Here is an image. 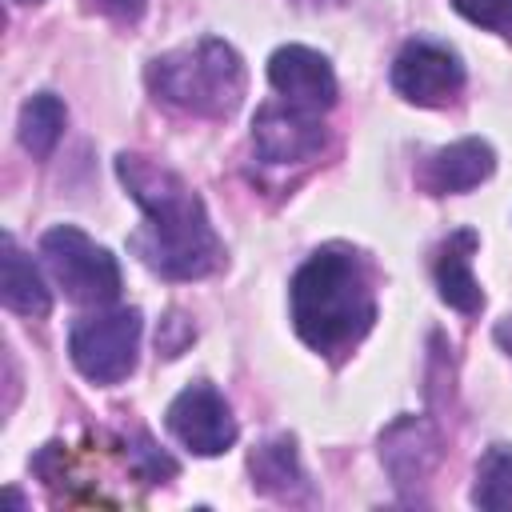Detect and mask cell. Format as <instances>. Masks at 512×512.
Returning <instances> with one entry per match:
<instances>
[{
	"instance_id": "obj_19",
	"label": "cell",
	"mask_w": 512,
	"mask_h": 512,
	"mask_svg": "<svg viewBox=\"0 0 512 512\" xmlns=\"http://www.w3.org/2000/svg\"><path fill=\"white\" fill-rule=\"evenodd\" d=\"M496 340L512 352V320H500V324H496Z\"/></svg>"
},
{
	"instance_id": "obj_5",
	"label": "cell",
	"mask_w": 512,
	"mask_h": 512,
	"mask_svg": "<svg viewBox=\"0 0 512 512\" xmlns=\"http://www.w3.org/2000/svg\"><path fill=\"white\" fill-rule=\"evenodd\" d=\"M72 364L84 380L92 384H120L136 368L140 352V312L136 308H116V312H96L72 324L68 336Z\"/></svg>"
},
{
	"instance_id": "obj_15",
	"label": "cell",
	"mask_w": 512,
	"mask_h": 512,
	"mask_svg": "<svg viewBox=\"0 0 512 512\" xmlns=\"http://www.w3.org/2000/svg\"><path fill=\"white\" fill-rule=\"evenodd\" d=\"M64 120H68V112H64V100L60 96H52V92L28 96L20 104V120H16V136H20L24 152H32V160H44L60 144Z\"/></svg>"
},
{
	"instance_id": "obj_10",
	"label": "cell",
	"mask_w": 512,
	"mask_h": 512,
	"mask_svg": "<svg viewBox=\"0 0 512 512\" xmlns=\"http://www.w3.org/2000/svg\"><path fill=\"white\" fill-rule=\"evenodd\" d=\"M380 460L392 472L396 488H416L428 480V472L440 460V436L420 416H400L380 436Z\"/></svg>"
},
{
	"instance_id": "obj_14",
	"label": "cell",
	"mask_w": 512,
	"mask_h": 512,
	"mask_svg": "<svg viewBox=\"0 0 512 512\" xmlns=\"http://www.w3.org/2000/svg\"><path fill=\"white\" fill-rule=\"evenodd\" d=\"M248 468H252V484L276 500H296V492H304V468H300V456H296V440L292 436H272L264 440L252 456H248Z\"/></svg>"
},
{
	"instance_id": "obj_4",
	"label": "cell",
	"mask_w": 512,
	"mask_h": 512,
	"mask_svg": "<svg viewBox=\"0 0 512 512\" xmlns=\"http://www.w3.org/2000/svg\"><path fill=\"white\" fill-rule=\"evenodd\" d=\"M40 256L72 304L100 308V304H112L120 296L116 256L104 244H96L92 236H84L80 228H72V224L48 228L40 236Z\"/></svg>"
},
{
	"instance_id": "obj_8",
	"label": "cell",
	"mask_w": 512,
	"mask_h": 512,
	"mask_svg": "<svg viewBox=\"0 0 512 512\" xmlns=\"http://www.w3.org/2000/svg\"><path fill=\"white\" fill-rule=\"evenodd\" d=\"M328 144V132L316 112L296 108V104H264L252 116V148L268 164H304L320 156Z\"/></svg>"
},
{
	"instance_id": "obj_12",
	"label": "cell",
	"mask_w": 512,
	"mask_h": 512,
	"mask_svg": "<svg viewBox=\"0 0 512 512\" xmlns=\"http://www.w3.org/2000/svg\"><path fill=\"white\" fill-rule=\"evenodd\" d=\"M472 252H476V232L472 228L452 232L436 252V268H432L436 288H440V300L452 304L456 312H480V304H484L480 280L472 276Z\"/></svg>"
},
{
	"instance_id": "obj_16",
	"label": "cell",
	"mask_w": 512,
	"mask_h": 512,
	"mask_svg": "<svg viewBox=\"0 0 512 512\" xmlns=\"http://www.w3.org/2000/svg\"><path fill=\"white\" fill-rule=\"evenodd\" d=\"M472 504L504 512L512 508V444H492L480 464H476V484H472Z\"/></svg>"
},
{
	"instance_id": "obj_11",
	"label": "cell",
	"mask_w": 512,
	"mask_h": 512,
	"mask_svg": "<svg viewBox=\"0 0 512 512\" xmlns=\"http://www.w3.org/2000/svg\"><path fill=\"white\" fill-rule=\"evenodd\" d=\"M496 168V152L488 140L480 136H464L448 148H436L424 168H420V184L432 196H452V192H468L476 184H484Z\"/></svg>"
},
{
	"instance_id": "obj_17",
	"label": "cell",
	"mask_w": 512,
	"mask_h": 512,
	"mask_svg": "<svg viewBox=\"0 0 512 512\" xmlns=\"http://www.w3.org/2000/svg\"><path fill=\"white\" fill-rule=\"evenodd\" d=\"M452 8L464 20H472V24L488 28V32H496V36L512 40V0H452Z\"/></svg>"
},
{
	"instance_id": "obj_2",
	"label": "cell",
	"mask_w": 512,
	"mask_h": 512,
	"mask_svg": "<svg viewBox=\"0 0 512 512\" xmlns=\"http://www.w3.org/2000/svg\"><path fill=\"white\" fill-rule=\"evenodd\" d=\"M288 300H292L296 336L324 356H340L352 344H360L376 320L368 264L348 244L316 248L296 268Z\"/></svg>"
},
{
	"instance_id": "obj_6",
	"label": "cell",
	"mask_w": 512,
	"mask_h": 512,
	"mask_svg": "<svg viewBox=\"0 0 512 512\" xmlns=\"http://www.w3.org/2000/svg\"><path fill=\"white\" fill-rule=\"evenodd\" d=\"M392 88L420 108L452 104L464 88V64L448 44L436 40H408L392 60Z\"/></svg>"
},
{
	"instance_id": "obj_21",
	"label": "cell",
	"mask_w": 512,
	"mask_h": 512,
	"mask_svg": "<svg viewBox=\"0 0 512 512\" xmlns=\"http://www.w3.org/2000/svg\"><path fill=\"white\" fill-rule=\"evenodd\" d=\"M16 4H40V0H16Z\"/></svg>"
},
{
	"instance_id": "obj_1",
	"label": "cell",
	"mask_w": 512,
	"mask_h": 512,
	"mask_svg": "<svg viewBox=\"0 0 512 512\" xmlns=\"http://www.w3.org/2000/svg\"><path fill=\"white\" fill-rule=\"evenodd\" d=\"M116 176L144 208V228L132 236V248L156 276L200 280L224 264V244L208 220V208L180 172L140 152H120Z\"/></svg>"
},
{
	"instance_id": "obj_20",
	"label": "cell",
	"mask_w": 512,
	"mask_h": 512,
	"mask_svg": "<svg viewBox=\"0 0 512 512\" xmlns=\"http://www.w3.org/2000/svg\"><path fill=\"white\" fill-rule=\"evenodd\" d=\"M296 4H304V8H332V4H344V0H296Z\"/></svg>"
},
{
	"instance_id": "obj_13",
	"label": "cell",
	"mask_w": 512,
	"mask_h": 512,
	"mask_svg": "<svg viewBox=\"0 0 512 512\" xmlns=\"http://www.w3.org/2000/svg\"><path fill=\"white\" fill-rule=\"evenodd\" d=\"M0 300L4 308L20 312V316H48L52 296L36 272V264L16 248L12 236L0 240Z\"/></svg>"
},
{
	"instance_id": "obj_18",
	"label": "cell",
	"mask_w": 512,
	"mask_h": 512,
	"mask_svg": "<svg viewBox=\"0 0 512 512\" xmlns=\"http://www.w3.org/2000/svg\"><path fill=\"white\" fill-rule=\"evenodd\" d=\"M104 16H112V20H120V24H136L140 16H144V4L148 0H92Z\"/></svg>"
},
{
	"instance_id": "obj_7",
	"label": "cell",
	"mask_w": 512,
	"mask_h": 512,
	"mask_svg": "<svg viewBox=\"0 0 512 512\" xmlns=\"http://www.w3.org/2000/svg\"><path fill=\"white\" fill-rule=\"evenodd\" d=\"M168 432L196 456H220L236 444V420L228 400L212 384H188L164 412Z\"/></svg>"
},
{
	"instance_id": "obj_9",
	"label": "cell",
	"mask_w": 512,
	"mask_h": 512,
	"mask_svg": "<svg viewBox=\"0 0 512 512\" xmlns=\"http://www.w3.org/2000/svg\"><path fill=\"white\" fill-rule=\"evenodd\" d=\"M268 84L296 108L324 112L336 104V72L332 64L304 44H284L268 56Z\"/></svg>"
},
{
	"instance_id": "obj_3",
	"label": "cell",
	"mask_w": 512,
	"mask_h": 512,
	"mask_svg": "<svg viewBox=\"0 0 512 512\" xmlns=\"http://www.w3.org/2000/svg\"><path fill=\"white\" fill-rule=\"evenodd\" d=\"M144 76L160 104L180 108L188 116H204V120H224L244 100L240 52L216 36L160 52Z\"/></svg>"
}]
</instances>
